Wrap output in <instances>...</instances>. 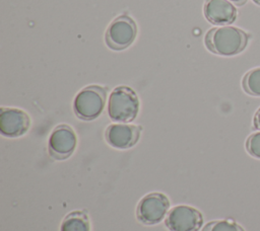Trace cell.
Listing matches in <instances>:
<instances>
[{"instance_id": "6da1fadb", "label": "cell", "mask_w": 260, "mask_h": 231, "mask_svg": "<svg viewBox=\"0 0 260 231\" xmlns=\"http://www.w3.org/2000/svg\"><path fill=\"white\" fill-rule=\"evenodd\" d=\"M249 35L235 26L210 28L204 37L206 48L213 54L231 57L243 52L248 44Z\"/></svg>"}, {"instance_id": "7a4b0ae2", "label": "cell", "mask_w": 260, "mask_h": 231, "mask_svg": "<svg viewBox=\"0 0 260 231\" xmlns=\"http://www.w3.org/2000/svg\"><path fill=\"white\" fill-rule=\"evenodd\" d=\"M139 111V99L135 91L128 86H118L110 94L108 113L112 121L130 123Z\"/></svg>"}, {"instance_id": "3957f363", "label": "cell", "mask_w": 260, "mask_h": 231, "mask_svg": "<svg viewBox=\"0 0 260 231\" xmlns=\"http://www.w3.org/2000/svg\"><path fill=\"white\" fill-rule=\"evenodd\" d=\"M107 98V89L100 85H89L81 89L74 98L73 109L76 117L83 121H92L103 111Z\"/></svg>"}, {"instance_id": "277c9868", "label": "cell", "mask_w": 260, "mask_h": 231, "mask_svg": "<svg viewBox=\"0 0 260 231\" xmlns=\"http://www.w3.org/2000/svg\"><path fill=\"white\" fill-rule=\"evenodd\" d=\"M137 34L135 21L128 15H120L108 26L105 34L107 46L114 51H122L132 45Z\"/></svg>"}, {"instance_id": "5b68a950", "label": "cell", "mask_w": 260, "mask_h": 231, "mask_svg": "<svg viewBox=\"0 0 260 231\" xmlns=\"http://www.w3.org/2000/svg\"><path fill=\"white\" fill-rule=\"evenodd\" d=\"M170 208L168 197L160 192H151L143 197L137 205L136 217L144 225H154L162 221Z\"/></svg>"}, {"instance_id": "8992f818", "label": "cell", "mask_w": 260, "mask_h": 231, "mask_svg": "<svg viewBox=\"0 0 260 231\" xmlns=\"http://www.w3.org/2000/svg\"><path fill=\"white\" fill-rule=\"evenodd\" d=\"M76 144L77 138L74 130L66 124L59 125L49 137V154L55 160H65L72 155Z\"/></svg>"}, {"instance_id": "52a82bcc", "label": "cell", "mask_w": 260, "mask_h": 231, "mask_svg": "<svg viewBox=\"0 0 260 231\" xmlns=\"http://www.w3.org/2000/svg\"><path fill=\"white\" fill-rule=\"evenodd\" d=\"M165 224L171 231H198L203 224V218L197 209L180 205L171 209Z\"/></svg>"}, {"instance_id": "ba28073f", "label": "cell", "mask_w": 260, "mask_h": 231, "mask_svg": "<svg viewBox=\"0 0 260 231\" xmlns=\"http://www.w3.org/2000/svg\"><path fill=\"white\" fill-rule=\"evenodd\" d=\"M30 126L28 114L19 108L1 107L0 109V132L2 136L16 138L24 135Z\"/></svg>"}, {"instance_id": "9c48e42d", "label": "cell", "mask_w": 260, "mask_h": 231, "mask_svg": "<svg viewBox=\"0 0 260 231\" xmlns=\"http://www.w3.org/2000/svg\"><path fill=\"white\" fill-rule=\"evenodd\" d=\"M141 128L128 124H112L106 132L105 138L109 145L117 149H128L133 147L139 140Z\"/></svg>"}, {"instance_id": "30bf717a", "label": "cell", "mask_w": 260, "mask_h": 231, "mask_svg": "<svg viewBox=\"0 0 260 231\" xmlns=\"http://www.w3.org/2000/svg\"><path fill=\"white\" fill-rule=\"evenodd\" d=\"M203 12L205 18L216 25L233 23L237 18V9L229 0H206Z\"/></svg>"}, {"instance_id": "8fae6325", "label": "cell", "mask_w": 260, "mask_h": 231, "mask_svg": "<svg viewBox=\"0 0 260 231\" xmlns=\"http://www.w3.org/2000/svg\"><path fill=\"white\" fill-rule=\"evenodd\" d=\"M60 231H90L88 217L83 211H73L62 221Z\"/></svg>"}, {"instance_id": "7c38bea8", "label": "cell", "mask_w": 260, "mask_h": 231, "mask_svg": "<svg viewBox=\"0 0 260 231\" xmlns=\"http://www.w3.org/2000/svg\"><path fill=\"white\" fill-rule=\"evenodd\" d=\"M245 92L253 96H260V67L248 71L242 80Z\"/></svg>"}, {"instance_id": "4fadbf2b", "label": "cell", "mask_w": 260, "mask_h": 231, "mask_svg": "<svg viewBox=\"0 0 260 231\" xmlns=\"http://www.w3.org/2000/svg\"><path fill=\"white\" fill-rule=\"evenodd\" d=\"M202 231H245L242 226L235 222L226 220H217L208 222Z\"/></svg>"}, {"instance_id": "5bb4252c", "label": "cell", "mask_w": 260, "mask_h": 231, "mask_svg": "<svg viewBox=\"0 0 260 231\" xmlns=\"http://www.w3.org/2000/svg\"><path fill=\"white\" fill-rule=\"evenodd\" d=\"M246 149L251 156L260 159V132L253 133L248 137Z\"/></svg>"}, {"instance_id": "9a60e30c", "label": "cell", "mask_w": 260, "mask_h": 231, "mask_svg": "<svg viewBox=\"0 0 260 231\" xmlns=\"http://www.w3.org/2000/svg\"><path fill=\"white\" fill-rule=\"evenodd\" d=\"M253 123H254V127H255L256 129L260 130V107L258 108V110L256 111V113H255V115H254V121H253Z\"/></svg>"}, {"instance_id": "2e32d148", "label": "cell", "mask_w": 260, "mask_h": 231, "mask_svg": "<svg viewBox=\"0 0 260 231\" xmlns=\"http://www.w3.org/2000/svg\"><path fill=\"white\" fill-rule=\"evenodd\" d=\"M229 1L234 3V4H236L237 6H242V5H244L246 3L247 0H229Z\"/></svg>"}, {"instance_id": "e0dca14e", "label": "cell", "mask_w": 260, "mask_h": 231, "mask_svg": "<svg viewBox=\"0 0 260 231\" xmlns=\"http://www.w3.org/2000/svg\"><path fill=\"white\" fill-rule=\"evenodd\" d=\"M253 2H255L256 4H258V5H260V0H252Z\"/></svg>"}]
</instances>
